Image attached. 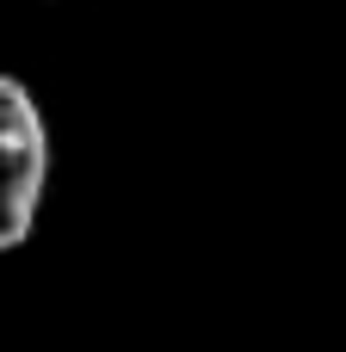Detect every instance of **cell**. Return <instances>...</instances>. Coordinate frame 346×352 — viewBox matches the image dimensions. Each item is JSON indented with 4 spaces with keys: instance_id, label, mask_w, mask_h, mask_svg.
<instances>
[{
    "instance_id": "1",
    "label": "cell",
    "mask_w": 346,
    "mask_h": 352,
    "mask_svg": "<svg viewBox=\"0 0 346 352\" xmlns=\"http://www.w3.org/2000/svg\"><path fill=\"white\" fill-rule=\"evenodd\" d=\"M50 192V124L19 74H0V254L25 248Z\"/></svg>"
}]
</instances>
